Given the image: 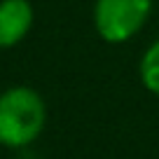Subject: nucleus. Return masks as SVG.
Listing matches in <instances>:
<instances>
[{"label":"nucleus","instance_id":"obj_1","mask_svg":"<svg viewBox=\"0 0 159 159\" xmlns=\"http://www.w3.org/2000/svg\"><path fill=\"white\" fill-rule=\"evenodd\" d=\"M47 124L42 96L26 84L7 87L0 94V145L19 150L35 143Z\"/></svg>","mask_w":159,"mask_h":159},{"label":"nucleus","instance_id":"obj_2","mask_svg":"<svg viewBox=\"0 0 159 159\" xmlns=\"http://www.w3.org/2000/svg\"><path fill=\"white\" fill-rule=\"evenodd\" d=\"M152 12V0H96L94 28L101 40L122 45L143 30Z\"/></svg>","mask_w":159,"mask_h":159},{"label":"nucleus","instance_id":"obj_4","mask_svg":"<svg viewBox=\"0 0 159 159\" xmlns=\"http://www.w3.org/2000/svg\"><path fill=\"white\" fill-rule=\"evenodd\" d=\"M138 77H140V84L150 94L159 96V40H154L152 45L145 49V54L140 56Z\"/></svg>","mask_w":159,"mask_h":159},{"label":"nucleus","instance_id":"obj_3","mask_svg":"<svg viewBox=\"0 0 159 159\" xmlns=\"http://www.w3.org/2000/svg\"><path fill=\"white\" fill-rule=\"evenodd\" d=\"M33 21L30 0H0V49L16 47L30 33Z\"/></svg>","mask_w":159,"mask_h":159}]
</instances>
